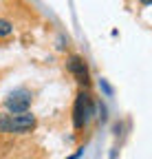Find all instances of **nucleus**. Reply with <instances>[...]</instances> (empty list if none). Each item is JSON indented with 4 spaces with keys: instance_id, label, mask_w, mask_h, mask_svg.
Instances as JSON below:
<instances>
[{
    "instance_id": "39448f33",
    "label": "nucleus",
    "mask_w": 152,
    "mask_h": 159,
    "mask_svg": "<svg viewBox=\"0 0 152 159\" xmlns=\"http://www.w3.org/2000/svg\"><path fill=\"white\" fill-rule=\"evenodd\" d=\"M13 35V22L9 18L0 16V40H9Z\"/></svg>"
},
{
    "instance_id": "6e6552de",
    "label": "nucleus",
    "mask_w": 152,
    "mask_h": 159,
    "mask_svg": "<svg viewBox=\"0 0 152 159\" xmlns=\"http://www.w3.org/2000/svg\"><path fill=\"white\" fill-rule=\"evenodd\" d=\"M80 155H82V150H77V152H75V155H71L68 159H80Z\"/></svg>"
},
{
    "instance_id": "423d86ee",
    "label": "nucleus",
    "mask_w": 152,
    "mask_h": 159,
    "mask_svg": "<svg viewBox=\"0 0 152 159\" xmlns=\"http://www.w3.org/2000/svg\"><path fill=\"white\" fill-rule=\"evenodd\" d=\"M99 86H102V89H104V91H106L108 95H112V89L108 86V82H106V80H102V82H99Z\"/></svg>"
},
{
    "instance_id": "20e7f679",
    "label": "nucleus",
    "mask_w": 152,
    "mask_h": 159,
    "mask_svg": "<svg viewBox=\"0 0 152 159\" xmlns=\"http://www.w3.org/2000/svg\"><path fill=\"white\" fill-rule=\"evenodd\" d=\"M66 69L68 73L75 77V82L80 84V89H88L90 86V71H88V64H86V60L77 53H73L66 57Z\"/></svg>"
},
{
    "instance_id": "0eeeda50",
    "label": "nucleus",
    "mask_w": 152,
    "mask_h": 159,
    "mask_svg": "<svg viewBox=\"0 0 152 159\" xmlns=\"http://www.w3.org/2000/svg\"><path fill=\"white\" fill-rule=\"evenodd\" d=\"M139 5H141V7H150V5H152V0H139Z\"/></svg>"
},
{
    "instance_id": "f03ea898",
    "label": "nucleus",
    "mask_w": 152,
    "mask_h": 159,
    "mask_svg": "<svg viewBox=\"0 0 152 159\" xmlns=\"http://www.w3.org/2000/svg\"><path fill=\"white\" fill-rule=\"evenodd\" d=\"M97 117V104L86 89H80L73 102V126L75 130H84Z\"/></svg>"
},
{
    "instance_id": "7ed1b4c3",
    "label": "nucleus",
    "mask_w": 152,
    "mask_h": 159,
    "mask_svg": "<svg viewBox=\"0 0 152 159\" xmlns=\"http://www.w3.org/2000/svg\"><path fill=\"white\" fill-rule=\"evenodd\" d=\"M31 102H33V91L29 89H15L7 95L5 99V108L7 113H27L31 108Z\"/></svg>"
},
{
    "instance_id": "f257e3e1",
    "label": "nucleus",
    "mask_w": 152,
    "mask_h": 159,
    "mask_svg": "<svg viewBox=\"0 0 152 159\" xmlns=\"http://www.w3.org/2000/svg\"><path fill=\"white\" fill-rule=\"evenodd\" d=\"M37 128V117L33 113H0V133L5 135H29Z\"/></svg>"
}]
</instances>
